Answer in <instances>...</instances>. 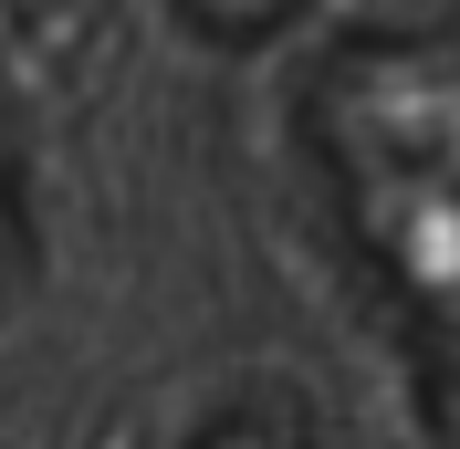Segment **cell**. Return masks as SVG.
Instances as JSON below:
<instances>
[{"instance_id": "277c9868", "label": "cell", "mask_w": 460, "mask_h": 449, "mask_svg": "<svg viewBox=\"0 0 460 449\" xmlns=\"http://www.w3.org/2000/svg\"><path fill=\"white\" fill-rule=\"evenodd\" d=\"M408 345H419V397H429V418L460 428V313L439 335H408Z\"/></svg>"}, {"instance_id": "3957f363", "label": "cell", "mask_w": 460, "mask_h": 449, "mask_svg": "<svg viewBox=\"0 0 460 449\" xmlns=\"http://www.w3.org/2000/svg\"><path fill=\"white\" fill-rule=\"evenodd\" d=\"M324 0H168V22L209 53H272L283 31H304Z\"/></svg>"}, {"instance_id": "5b68a950", "label": "cell", "mask_w": 460, "mask_h": 449, "mask_svg": "<svg viewBox=\"0 0 460 449\" xmlns=\"http://www.w3.org/2000/svg\"><path fill=\"white\" fill-rule=\"evenodd\" d=\"M31 241V209H22V146H11V126H0V282H11V261H22Z\"/></svg>"}, {"instance_id": "7a4b0ae2", "label": "cell", "mask_w": 460, "mask_h": 449, "mask_svg": "<svg viewBox=\"0 0 460 449\" xmlns=\"http://www.w3.org/2000/svg\"><path fill=\"white\" fill-rule=\"evenodd\" d=\"M178 449H324V418H314L293 387H230L220 408L189 418Z\"/></svg>"}, {"instance_id": "6da1fadb", "label": "cell", "mask_w": 460, "mask_h": 449, "mask_svg": "<svg viewBox=\"0 0 460 449\" xmlns=\"http://www.w3.org/2000/svg\"><path fill=\"white\" fill-rule=\"evenodd\" d=\"M304 157L335 220L460 198V31H356L304 84Z\"/></svg>"}]
</instances>
